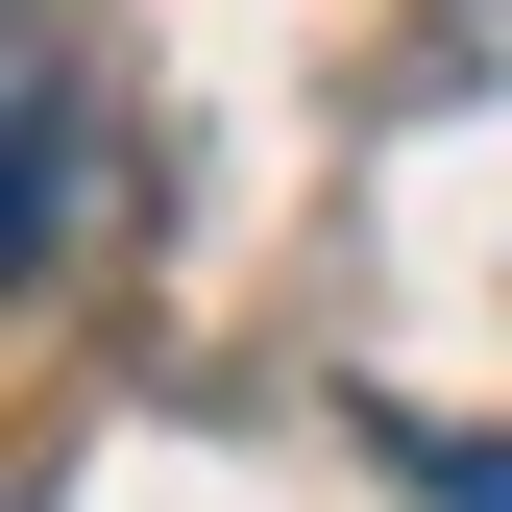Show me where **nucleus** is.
<instances>
[{"label": "nucleus", "mask_w": 512, "mask_h": 512, "mask_svg": "<svg viewBox=\"0 0 512 512\" xmlns=\"http://www.w3.org/2000/svg\"><path fill=\"white\" fill-rule=\"evenodd\" d=\"M122 244V147H98V49L25 25V293H98Z\"/></svg>", "instance_id": "1"}, {"label": "nucleus", "mask_w": 512, "mask_h": 512, "mask_svg": "<svg viewBox=\"0 0 512 512\" xmlns=\"http://www.w3.org/2000/svg\"><path fill=\"white\" fill-rule=\"evenodd\" d=\"M366 464H391L415 512H512V439H464V415H366Z\"/></svg>", "instance_id": "2"}]
</instances>
